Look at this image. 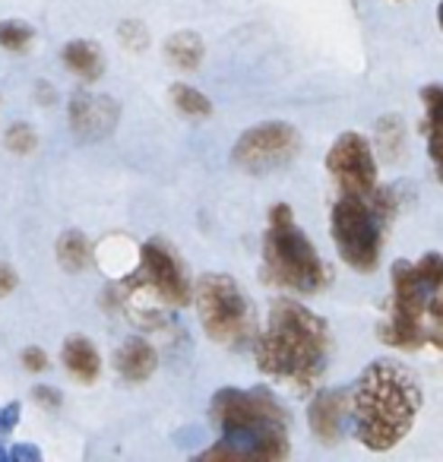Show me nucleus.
<instances>
[{
	"label": "nucleus",
	"instance_id": "nucleus-3",
	"mask_svg": "<svg viewBox=\"0 0 443 462\" xmlns=\"http://www.w3.org/2000/svg\"><path fill=\"white\" fill-rule=\"evenodd\" d=\"M212 421L222 430L218 447L203 459H260L279 462L289 456L285 411L266 390H222L212 399Z\"/></svg>",
	"mask_w": 443,
	"mask_h": 462
},
{
	"label": "nucleus",
	"instance_id": "nucleus-13",
	"mask_svg": "<svg viewBox=\"0 0 443 462\" xmlns=\"http://www.w3.org/2000/svg\"><path fill=\"white\" fill-rule=\"evenodd\" d=\"M155 365H159L155 348L149 346L146 339H140V336H136V339H127L115 355L117 374H121L124 380H130V383H143V380H149L155 371Z\"/></svg>",
	"mask_w": 443,
	"mask_h": 462
},
{
	"label": "nucleus",
	"instance_id": "nucleus-23",
	"mask_svg": "<svg viewBox=\"0 0 443 462\" xmlns=\"http://www.w3.org/2000/svg\"><path fill=\"white\" fill-rule=\"evenodd\" d=\"M428 149L430 159H434V168L443 180V124H428Z\"/></svg>",
	"mask_w": 443,
	"mask_h": 462
},
{
	"label": "nucleus",
	"instance_id": "nucleus-8",
	"mask_svg": "<svg viewBox=\"0 0 443 462\" xmlns=\"http://www.w3.org/2000/svg\"><path fill=\"white\" fill-rule=\"evenodd\" d=\"M301 149V136L291 124L285 121H266L257 127L245 130L241 140L235 143V165L251 174H266L276 168L289 165Z\"/></svg>",
	"mask_w": 443,
	"mask_h": 462
},
{
	"label": "nucleus",
	"instance_id": "nucleus-2",
	"mask_svg": "<svg viewBox=\"0 0 443 462\" xmlns=\"http://www.w3.org/2000/svg\"><path fill=\"white\" fill-rule=\"evenodd\" d=\"M421 409V390L409 367L374 361L361 371L352 393L355 437L374 453L392 449L411 430Z\"/></svg>",
	"mask_w": 443,
	"mask_h": 462
},
{
	"label": "nucleus",
	"instance_id": "nucleus-30",
	"mask_svg": "<svg viewBox=\"0 0 443 462\" xmlns=\"http://www.w3.org/2000/svg\"><path fill=\"white\" fill-rule=\"evenodd\" d=\"M437 20H440V29H443V0H440V10H437Z\"/></svg>",
	"mask_w": 443,
	"mask_h": 462
},
{
	"label": "nucleus",
	"instance_id": "nucleus-15",
	"mask_svg": "<svg viewBox=\"0 0 443 462\" xmlns=\"http://www.w3.org/2000/svg\"><path fill=\"white\" fill-rule=\"evenodd\" d=\"M60 58H64L67 70L77 73V77L86 79V83H96V79L105 73L102 51H98L96 45H89V42H70V45H64Z\"/></svg>",
	"mask_w": 443,
	"mask_h": 462
},
{
	"label": "nucleus",
	"instance_id": "nucleus-5",
	"mask_svg": "<svg viewBox=\"0 0 443 462\" xmlns=\"http://www.w3.org/2000/svg\"><path fill=\"white\" fill-rule=\"evenodd\" d=\"M392 212V203L383 190L367 197L342 193L333 209V241L339 257L352 270L374 273L380 263V245H383V218Z\"/></svg>",
	"mask_w": 443,
	"mask_h": 462
},
{
	"label": "nucleus",
	"instance_id": "nucleus-7",
	"mask_svg": "<svg viewBox=\"0 0 443 462\" xmlns=\"http://www.w3.org/2000/svg\"><path fill=\"white\" fill-rule=\"evenodd\" d=\"M428 285L415 273V266L399 260L392 266V308L390 323L383 327V342L396 348H418L424 346L421 317L428 308Z\"/></svg>",
	"mask_w": 443,
	"mask_h": 462
},
{
	"label": "nucleus",
	"instance_id": "nucleus-16",
	"mask_svg": "<svg viewBox=\"0 0 443 462\" xmlns=\"http://www.w3.org/2000/svg\"><path fill=\"white\" fill-rule=\"evenodd\" d=\"M58 260L67 273H79L92 263V245L83 231H64L58 238Z\"/></svg>",
	"mask_w": 443,
	"mask_h": 462
},
{
	"label": "nucleus",
	"instance_id": "nucleus-25",
	"mask_svg": "<svg viewBox=\"0 0 443 462\" xmlns=\"http://www.w3.org/2000/svg\"><path fill=\"white\" fill-rule=\"evenodd\" d=\"M23 365H26V371H35V374H39V371H45V367H48V355L45 352H42V348H26V352H23Z\"/></svg>",
	"mask_w": 443,
	"mask_h": 462
},
{
	"label": "nucleus",
	"instance_id": "nucleus-26",
	"mask_svg": "<svg viewBox=\"0 0 443 462\" xmlns=\"http://www.w3.org/2000/svg\"><path fill=\"white\" fill-rule=\"evenodd\" d=\"M32 399L39 405H48V409H58L60 405V393L58 390H51V386H35L32 390Z\"/></svg>",
	"mask_w": 443,
	"mask_h": 462
},
{
	"label": "nucleus",
	"instance_id": "nucleus-18",
	"mask_svg": "<svg viewBox=\"0 0 443 462\" xmlns=\"http://www.w3.org/2000/svg\"><path fill=\"white\" fill-rule=\"evenodd\" d=\"M171 98H174V108L187 117H209L212 115V105L203 92H197L193 86H184V83H174L171 86Z\"/></svg>",
	"mask_w": 443,
	"mask_h": 462
},
{
	"label": "nucleus",
	"instance_id": "nucleus-22",
	"mask_svg": "<svg viewBox=\"0 0 443 462\" xmlns=\"http://www.w3.org/2000/svg\"><path fill=\"white\" fill-rule=\"evenodd\" d=\"M424 111H428V124H443V86H428L421 92Z\"/></svg>",
	"mask_w": 443,
	"mask_h": 462
},
{
	"label": "nucleus",
	"instance_id": "nucleus-10",
	"mask_svg": "<svg viewBox=\"0 0 443 462\" xmlns=\"http://www.w3.org/2000/svg\"><path fill=\"white\" fill-rule=\"evenodd\" d=\"M140 260H143L140 276L146 279V282L152 285L162 298H165L168 308H187V304H190L193 285L187 282L184 270H180V263L174 260V254L168 251L165 245L149 241V245L143 247Z\"/></svg>",
	"mask_w": 443,
	"mask_h": 462
},
{
	"label": "nucleus",
	"instance_id": "nucleus-29",
	"mask_svg": "<svg viewBox=\"0 0 443 462\" xmlns=\"http://www.w3.org/2000/svg\"><path fill=\"white\" fill-rule=\"evenodd\" d=\"M35 96H39V102H54V89H51V86H45V83H39Z\"/></svg>",
	"mask_w": 443,
	"mask_h": 462
},
{
	"label": "nucleus",
	"instance_id": "nucleus-17",
	"mask_svg": "<svg viewBox=\"0 0 443 462\" xmlns=\"http://www.w3.org/2000/svg\"><path fill=\"white\" fill-rule=\"evenodd\" d=\"M165 58L180 70H193L203 60V39L197 32H174L165 42Z\"/></svg>",
	"mask_w": 443,
	"mask_h": 462
},
{
	"label": "nucleus",
	"instance_id": "nucleus-9",
	"mask_svg": "<svg viewBox=\"0 0 443 462\" xmlns=\"http://www.w3.org/2000/svg\"><path fill=\"white\" fill-rule=\"evenodd\" d=\"M327 168L342 193L367 197V193L377 190V162H374V149H371V143L361 134H355V130L342 134L339 140L333 143V149H329V155H327Z\"/></svg>",
	"mask_w": 443,
	"mask_h": 462
},
{
	"label": "nucleus",
	"instance_id": "nucleus-11",
	"mask_svg": "<svg viewBox=\"0 0 443 462\" xmlns=\"http://www.w3.org/2000/svg\"><path fill=\"white\" fill-rule=\"evenodd\" d=\"M121 108H117L115 98L108 96H89V92H79L70 98V124L77 134L83 136H105L115 130Z\"/></svg>",
	"mask_w": 443,
	"mask_h": 462
},
{
	"label": "nucleus",
	"instance_id": "nucleus-14",
	"mask_svg": "<svg viewBox=\"0 0 443 462\" xmlns=\"http://www.w3.org/2000/svg\"><path fill=\"white\" fill-rule=\"evenodd\" d=\"M60 358H64V367L79 380V383H92V380L98 377V371H102V361H98L96 346H92L89 339H83V336H70V339L64 342Z\"/></svg>",
	"mask_w": 443,
	"mask_h": 462
},
{
	"label": "nucleus",
	"instance_id": "nucleus-27",
	"mask_svg": "<svg viewBox=\"0 0 443 462\" xmlns=\"http://www.w3.org/2000/svg\"><path fill=\"white\" fill-rule=\"evenodd\" d=\"M14 289H16V273L7 263H0V298L10 295Z\"/></svg>",
	"mask_w": 443,
	"mask_h": 462
},
{
	"label": "nucleus",
	"instance_id": "nucleus-28",
	"mask_svg": "<svg viewBox=\"0 0 443 462\" xmlns=\"http://www.w3.org/2000/svg\"><path fill=\"white\" fill-rule=\"evenodd\" d=\"M428 314L434 317V323H437V327H443V289L437 291V295L428 301Z\"/></svg>",
	"mask_w": 443,
	"mask_h": 462
},
{
	"label": "nucleus",
	"instance_id": "nucleus-24",
	"mask_svg": "<svg viewBox=\"0 0 443 462\" xmlns=\"http://www.w3.org/2000/svg\"><path fill=\"white\" fill-rule=\"evenodd\" d=\"M121 39L127 42V45L134 48V51H140V48L149 42V35L143 32V26H140V23H127V26L121 29Z\"/></svg>",
	"mask_w": 443,
	"mask_h": 462
},
{
	"label": "nucleus",
	"instance_id": "nucleus-1",
	"mask_svg": "<svg viewBox=\"0 0 443 462\" xmlns=\"http://www.w3.org/2000/svg\"><path fill=\"white\" fill-rule=\"evenodd\" d=\"M254 352L266 377L291 386L295 393H310L327 371L329 327L304 304L282 298L272 304L270 323L257 336Z\"/></svg>",
	"mask_w": 443,
	"mask_h": 462
},
{
	"label": "nucleus",
	"instance_id": "nucleus-6",
	"mask_svg": "<svg viewBox=\"0 0 443 462\" xmlns=\"http://www.w3.org/2000/svg\"><path fill=\"white\" fill-rule=\"evenodd\" d=\"M193 301L203 323L206 336L226 348H245L254 339V314L251 301L238 289L232 276L206 273L193 285Z\"/></svg>",
	"mask_w": 443,
	"mask_h": 462
},
{
	"label": "nucleus",
	"instance_id": "nucleus-4",
	"mask_svg": "<svg viewBox=\"0 0 443 462\" xmlns=\"http://www.w3.org/2000/svg\"><path fill=\"white\" fill-rule=\"evenodd\" d=\"M263 276L279 289L314 295L329 282V270L317 247L295 225V216L285 203L270 209V228L263 238Z\"/></svg>",
	"mask_w": 443,
	"mask_h": 462
},
{
	"label": "nucleus",
	"instance_id": "nucleus-21",
	"mask_svg": "<svg viewBox=\"0 0 443 462\" xmlns=\"http://www.w3.org/2000/svg\"><path fill=\"white\" fill-rule=\"evenodd\" d=\"M35 143H39V136H35V130L29 127V124H14V127L7 130V149L10 152L29 155L35 149Z\"/></svg>",
	"mask_w": 443,
	"mask_h": 462
},
{
	"label": "nucleus",
	"instance_id": "nucleus-20",
	"mask_svg": "<svg viewBox=\"0 0 443 462\" xmlns=\"http://www.w3.org/2000/svg\"><path fill=\"white\" fill-rule=\"evenodd\" d=\"M415 273L421 276V282L428 285L430 291L443 289V257L440 254H424V257L415 263Z\"/></svg>",
	"mask_w": 443,
	"mask_h": 462
},
{
	"label": "nucleus",
	"instance_id": "nucleus-12",
	"mask_svg": "<svg viewBox=\"0 0 443 462\" xmlns=\"http://www.w3.org/2000/svg\"><path fill=\"white\" fill-rule=\"evenodd\" d=\"M348 418V393L346 390H323L310 402V430L320 443H336L342 434V424Z\"/></svg>",
	"mask_w": 443,
	"mask_h": 462
},
{
	"label": "nucleus",
	"instance_id": "nucleus-19",
	"mask_svg": "<svg viewBox=\"0 0 443 462\" xmlns=\"http://www.w3.org/2000/svg\"><path fill=\"white\" fill-rule=\"evenodd\" d=\"M29 42H32V26L20 20H7L0 23V45L7 51H26Z\"/></svg>",
	"mask_w": 443,
	"mask_h": 462
}]
</instances>
